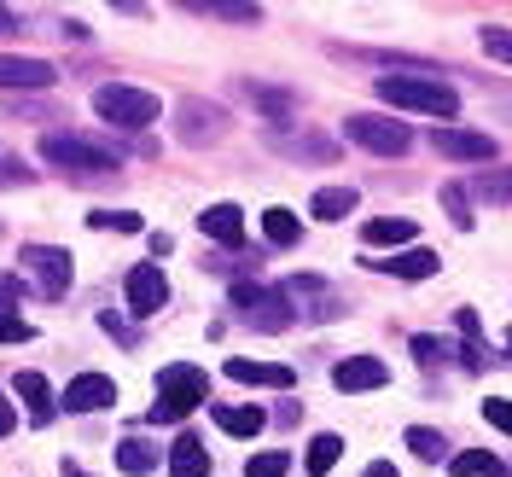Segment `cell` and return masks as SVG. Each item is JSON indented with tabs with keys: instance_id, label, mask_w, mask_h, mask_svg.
<instances>
[{
	"instance_id": "obj_1",
	"label": "cell",
	"mask_w": 512,
	"mask_h": 477,
	"mask_svg": "<svg viewBox=\"0 0 512 477\" xmlns=\"http://www.w3.org/2000/svg\"><path fill=\"white\" fill-rule=\"evenodd\" d=\"M373 94L384 105H396V111H425V117H454L460 111V94L443 76H379Z\"/></svg>"
},
{
	"instance_id": "obj_2",
	"label": "cell",
	"mask_w": 512,
	"mask_h": 477,
	"mask_svg": "<svg viewBox=\"0 0 512 477\" xmlns=\"http://www.w3.org/2000/svg\"><path fill=\"white\" fill-rule=\"evenodd\" d=\"M198 402H210V379L198 367H187V361H175V367L158 373V402L146 408V419L152 425H181Z\"/></svg>"
},
{
	"instance_id": "obj_3",
	"label": "cell",
	"mask_w": 512,
	"mask_h": 477,
	"mask_svg": "<svg viewBox=\"0 0 512 477\" xmlns=\"http://www.w3.org/2000/svg\"><path fill=\"white\" fill-rule=\"evenodd\" d=\"M41 158L59 163L64 175H111L117 169V152L88 140V134H47L41 140Z\"/></svg>"
},
{
	"instance_id": "obj_4",
	"label": "cell",
	"mask_w": 512,
	"mask_h": 477,
	"mask_svg": "<svg viewBox=\"0 0 512 477\" xmlns=\"http://www.w3.org/2000/svg\"><path fill=\"white\" fill-rule=\"evenodd\" d=\"M227 297H233L239 320H245V326H256V332H286V326H291V297H286V291H268V286L239 280Z\"/></svg>"
},
{
	"instance_id": "obj_5",
	"label": "cell",
	"mask_w": 512,
	"mask_h": 477,
	"mask_svg": "<svg viewBox=\"0 0 512 477\" xmlns=\"http://www.w3.org/2000/svg\"><path fill=\"white\" fill-rule=\"evenodd\" d=\"M344 134H350L355 146L379 152V158H402V152L414 146L408 123H390V117H379V111H350V117H344Z\"/></svg>"
},
{
	"instance_id": "obj_6",
	"label": "cell",
	"mask_w": 512,
	"mask_h": 477,
	"mask_svg": "<svg viewBox=\"0 0 512 477\" xmlns=\"http://www.w3.org/2000/svg\"><path fill=\"white\" fill-rule=\"evenodd\" d=\"M94 111L105 117V123H117V128H146V123H158V94L111 82V88H99L94 94Z\"/></svg>"
},
{
	"instance_id": "obj_7",
	"label": "cell",
	"mask_w": 512,
	"mask_h": 477,
	"mask_svg": "<svg viewBox=\"0 0 512 477\" xmlns=\"http://www.w3.org/2000/svg\"><path fill=\"white\" fill-rule=\"evenodd\" d=\"M24 274H35L41 297H64L70 280H76V262H70V251H59V245H24Z\"/></svg>"
},
{
	"instance_id": "obj_8",
	"label": "cell",
	"mask_w": 512,
	"mask_h": 477,
	"mask_svg": "<svg viewBox=\"0 0 512 477\" xmlns=\"http://www.w3.org/2000/svg\"><path fill=\"white\" fill-rule=\"evenodd\" d=\"M123 291H128V309H134V315H158L163 303H169V280H163L158 262H134Z\"/></svg>"
},
{
	"instance_id": "obj_9",
	"label": "cell",
	"mask_w": 512,
	"mask_h": 477,
	"mask_svg": "<svg viewBox=\"0 0 512 477\" xmlns=\"http://www.w3.org/2000/svg\"><path fill=\"white\" fill-rule=\"evenodd\" d=\"M431 146L443 152V158H454V163H489L495 158V140L489 134H478V128H437L431 134Z\"/></svg>"
},
{
	"instance_id": "obj_10",
	"label": "cell",
	"mask_w": 512,
	"mask_h": 477,
	"mask_svg": "<svg viewBox=\"0 0 512 477\" xmlns=\"http://www.w3.org/2000/svg\"><path fill=\"white\" fill-rule=\"evenodd\" d=\"M187 146H210V140H222L227 134V117L222 105H204V99H181V128H175Z\"/></svg>"
},
{
	"instance_id": "obj_11",
	"label": "cell",
	"mask_w": 512,
	"mask_h": 477,
	"mask_svg": "<svg viewBox=\"0 0 512 477\" xmlns=\"http://www.w3.org/2000/svg\"><path fill=\"white\" fill-rule=\"evenodd\" d=\"M59 402L70 408V414H99V408H111V402H117V384L105 379V373H82V379L64 384Z\"/></svg>"
},
{
	"instance_id": "obj_12",
	"label": "cell",
	"mask_w": 512,
	"mask_h": 477,
	"mask_svg": "<svg viewBox=\"0 0 512 477\" xmlns=\"http://www.w3.org/2000/svg\"><path fill=\"white\" fill-rule=\"evenodd\" d=\"M332 384L338 390H379V384H390V367H384L379 355H350V361H338L332 367Z\"/></svg>"
},
{
	"instance_id": "obj_13",
	"label": "cell",
	"mask_w": 512,
	"mask_h": 477,
	"mask_svg": "<svg viewBox=\"0 0 512 477\" xmlns=\"http://www.w3.org/2000/svg\"><path fill=\"white\" fill-rule=\"evenodd\" d=\"M227 379L233 384H262V390H291L297 373L280 367V361H245V355H233V361H227Z\"/></svg>"
},
{
	"instance_id": "obj_14",
	"label": "cell",
	"mask_w": 512,
	"mask_h": 477,
	"mask_svg": "<svg viewBox=\"0 0 512 477\" xmlns=\"http://www.w3.org/2000/svg\"><path fill=\"white\" fill-rule=\"evenodd\" d=\"M367 268H379V274H396V280H431V274L443 268V256L425 251V245H408V251L384 256V262H367Z\"/></svg>"
},
{
	"instance_id": "obj_15",
	"label": "cell",
	"mask_w": 512,
	"mask_h": 477,
	"mask_svg": "<svg viewBox=\"0 0 512 477\" xmlns=\"http://www.w3.org/2000/svg\"><path fill=\"white\" fill-rule=\"evenodd\" d=\"M59 82V70L47 59H12V53H0V88H53Z\"/></svg>"
},
{
	"instance_id": "obj_16",
	"label": "cell",
	"mask_w": 512,
	"mask_h": 477,
	"mask_svg": "<svg viewBox=\"0 0 512 477\" xmlns=\"http://www.w3.org/2000/svg\"><path fill=\"white\" fill-rule=\"evenodd\" d=\"M239 94L251 99L256 111L268 117V123H291L297 117V94L291 88H268V82H239Z\"/></svg>"
},
{
	"instance_id": "obj_17",
	"label": "cell",
	"mask_w": 512,
	"mask_h": 477,
	"mask_svg": "<svg viewBox=\"0 0 512 477\" xmlns=\"http://www.w3.org/2000/svg\"><path fill=\"white\" fill-rule=\"evenodd\" d=\"M198 227H204V239H216V245H239V239H245V210H239V204H210V210L198 216Z\"/></svg>"
},
{
	"instance_id": "obj_18",
	"label": "cell",
	"mask_w": 512,
	"mask_h": 477,
	"mask_svg": "<svg viewBox=\"0 0 512 477\" xmlns=\"http://www.w3.org/2000/svg\"><path fill=\"white\" fill-rule=\"evenodd\" d=\"M169 477H210V448L198 443L192 431H181L175 448H169Z\"/></svg>"
},
{
	"instance_id": "obj_19",
	"label": "cell",
	"mask_w": 512,
	"mask_h": 477,
	"mask_svg": "<svg viewBox=\"0 0 512 477\" xmlns=\"http://www.w3.org/2000/svg\"><path fill=\"white\" fill-rule=\"evenodd\" d=\"M355 204H361L355 187H320L315 198H309V216H315V222H344V216H355Z\"/></svg>"
},
{
	"instance_id": "obj_20",
	"label": "cell",
	"mask_w": 512,
	"mask_h": 477,
	"mask_svg": "<svg viewBox=\"0 0 512 477\" xmlns=\"http://www.w3.org/2000/svg\"><path fill=\"white\" fill-rule=\"evenodd\" d=\"M12 390H18V402L30 408L35 425H47V419H53V384L41 379V373H18V379H12Z\"/></svg>"
},
{
	"instance_id": "obj_21",
	"label": "cell",
	"mask_w": 512,
	"mask_h": 477,
	"mask_svg": "<svg viewBox=\"0 0 512 477\" xmlns=\"http://www.w3.org/2000/svg\"><path fill=\"white\" fill-rule=\"evenodd\" d=\"M111 454H117V472H128V477H146V472H158L163 466V454L152 443H140V437H123Z\"/></svg>"
},
{
	"instance_id": "obj_22",
	"label": "cell",
	"mask_w": 512,
	"mask_h": 477,
	"mask_svg": "<svg viewBox=\"0 0 512 477\" xmlns=\"http://www.w3.org/2000/svg\"><path fill=\"white\" fill-rule=\"evenodd\" d=\"M361 239L367 245H414V222L408 216H373V222L361 227Z\"/></svg>"
},
{
	"instance_id": "obj_23",
	"label": "cell",
	"mask_w": 512,
	"mask_h": 477,
	"mask_svg": "<svg viewBox=\"0 0 512 477\" xmlns=\"http://www.w3.org/2000/svg\"><path fill=\"white\" fill-rule=\"evenodd\" d=\"M262 233H268V245H297L303 239V222H297V210L274 204V210H262Z\"/></svg>"
},
{
	"instance_id": "obj_24",
	"label": "cell",
	"mask_w": 512,
	"mask_h": 477,
	"mask_svg": "<svg viewBox=\"0 0 512 477\" xmlns=\"http://www.w3.org/2000/svg\"><path fill=\"white\" fill-rule=\"evenodd\" d=\"M338 454H344V437H338V431H320L315 443H309V454H303L309 477H326L332 466H338Z\"/></svg>"
},
{
	"instance_id": "obj_25",
	"label": "cell",
	"mask_w": 512,
	"mask_h": 477,
	"mask_svg": "<svg viewBox=\"0 0 512 477\" xmlns=\"http://www.w3.org/2000/svg\"><path fill=\"white\" fill-rule=\"evenodd\" d=\"M216 425H222L227 437H256L268 425V414L262 408H216Z\"/></svg>"
},
{
	"instance_id": "obj_26",
	"label": "cell",
	"mask_w": 512,
	"mask_h": 477,
	"mask_svg": "<svg viewBox=\"0 0 512 477\" xmlns=\"http://www.w3.org/2000/svg\"><path fill=\"white\" fill-rule=\"evenodd\" d=\"M448 472L454 477H501V460H495L489 448H466V454L448 460Z\"/></svg>"
},
{
	"instance_id": "obj_27",
	"label": "cell",
	"mask_w": 512,
	"mask_h": 477,
	"mask_svg": "<svg viewBox=\"0 0 512 477\" xmlns=\"http://www.w3.org/2000/svg\"><path fill=\"white\" fill-rule=\"evenodd\" d=\"M216 24H262V6H239V0H210V6H192Z\"/></svg>"
},
{
	"instance_id": "obj_28",
	"label": "cell",
	"mask_w": 512,
	"mask_h": 477,
	"mask_svg": "<svg viewBox=\"0 0 512 477\" xmlns=\"http://www.w3.org/2000/svg\"><path fill=\"white\" fill-rule=\"evenodd\" d=\"M402 443L414 448L419 460H431V466H437V460H443V454H448L443 431H431V425H408V437H402Z\"/></svg>"
},
{
	"instance_id": "obj_29",
	"label": "cell",
	"mask_w": 512,
	"mask_h": 477,
	"mask_svg": "<svg viewBox=\"0 0 512 477\" xmlns=\"http://www.w3.org/2000/svg\"><path fill=\"white\" fill-rule=\"evenodd\" d=\"M472 192L489 198V204H512V169H483L478 181H472Z\"/></svg>"
},
{
	"instance_id": "obj_30",
	"label": "cell",
	"mask_w": 512,
	"mask_h": 477,
	"mask_svg": "<svg viewBox=\"0 0 512 477\" xmlns=\"http://www.w3.org/2000/svg\"><path fill=\"white\" fill-rule=\"evenodd\" d=\"M291 472V454H280V448H268V454H251L245 460V477H286Z\"/></svg>"
},
{
	"instance_id": "obj_31",
	"label": "cell",
	"mask_w": 512,
	"mask_h": 477,
	"mask_svg": "<svg viewBox=\"0 0 512 477\" xmlns=\"http://www.w3.org/2000/svg\"><path fill=\"white\" fill-rule=\"evenodd\" d=\"M274 152H286V158H332V140L303 134V140H274Z\"/></svg>"
},
{
	"instance_id": "obj_32",
	"label": "cell",
	"mask_w": 512,
	"mask_h": 477,
	"mask_svg": "<svg viewBox=\"0 0 512 477\" xmlns=\"http://www.w3.org/2000/svg\"><path fill=\"white\" fill-rule=\"evenodd\" d=\"M88 227H99V233H111V227H117V233H140V216H134V210H94Z\"/></svg>"
},
{
	"instance_id": "obj_33",
	"label": "cell",
	"mask_w": 512,
	"mask_h": 477,
	"mask_svg": "<svg viewBox=\"0 0 512 477\" xmlns=\"http://www.w3.org/2000/svg\"><path fill=\"white\" fill-rule=\"evenodd\" d=\"M443 210H448V222H454V227H472V204H466V187H454V181H448V187H443Z\"/></svg>"
},
{
	"instance_id": "obj_34",
	"label": "cell",
	"mask_w": 512,
	"mask_h": 477,
	"mask_svg": "<svg viewBox=\"0 0 512 477\" xmlns=\"http://www.w3.org/2000/svg\"><path fill=\"white\" fill-rule=\"evenodd\" d=\"M483 53H489V59H501V64H512V30L489 24V30H483Z\"/></svg>"
},
{
	"instance_id": "obj_35",
	"label": "cell",
	"mask_w": 512,
	"mask_h": 477,
	"mask_svg": "<svg viewBox=\"0 0 512 477\" xmlns=\"http://www.w3.org/2000/svg\"><path fill=\"white\" fill-rule=\"evenodd\" d=\"M483 419H489L501 437H512V402L507 396H489V402H483Z\"/></svg>"
},
{
	"instance_id": "obj_36",
	"label": "cell",
	"mask_w": 512,
	"mask_h": 477,
	"mask_svg": "<svg viewBox=\"0 0 512 477\" xmlns=\"http://www.w3.org/2000/svg\"><path fill=\"white\" fill-rule=\"evenodd\" d=\"M30 338H35V326H30V320L0 315V344H30Z\"/></svg>"
},
{
	"instance_id": "obj_37",
	"label": "cell",
	"mask_w": 512,
	"mask_h": 477,
	"mask_svg": "<svg viewBox=\"0 0 512 477\" xmlns=\"http://www.w3.org/2000/svg\"><path fill=\"white\" fill-rule=\"evenodd\" d=\"M414 355H419V367H437V361H443V344H437L431 332H419V338H414Z\"/></svg>"
},
{
	"instance_id": "obj_38",
	"label": "cell",
	"mask_w": 512,
	"mask_h": 477,
	"mask_svg": "<svg viewBox=\"0 0 512 477\" xmlns=\"http://www.w3.org/2000/svg\"><path fill=\"white\" fill-rule=\"evenodd\" d=\"M12 431H18V408L0 396V437H12Z\"/></svg>"
},
{
	"instance_id": "obj_39",
	"label": "cell",
	"mask_w": 512,
	"mask_h": 477,
	"mask_svg": "<svg viewBox=\"0 0 512 477\" xmlns=\"http://www.w3.org/2000/svg\"><path fill=\"white\" fill-rule=\"evenodd\" d=\"M18 30H24V18H18L12 6H0V35H18Z\"/></svg>"
},
{
	"instance_id": "obj_40",
	"label": "cell",
	"mask_w": 512,
	"mask_h": 477,
	"mask_svg": "<svg viewBox=\"0 0 512 477\" xmlns=\"http://www.w3.org/2000/svg\"><path fill=\"white\" fill-rule=\"evenodd\" d=\"M6 303H18V274H6V280H0V309H6Z\"/></svg>"
},
{
	"instance_id": "obj_41",
	"label": "cell",
	"mask_w": 512,
	"mask_h": 477,
	"mask_svg": "<svg viewBox=\"0 0 512 477\" xmlns=\"http://www.w3.org/2000/svg\"><path fill=\"white\" fill-rule=\"evenodd\" d=\"M361 477H402V472H396V466H384V460H373V466H367Z\"/></svg>"
},
{
	"instance_id": "obj_42",
	"label": "cell",
	"mask_w": 512,
	"mask_h": 477,
	"mask_svg": "<svg viewBox=\"0 0 512 477\" xmlns=\"http://www.w3.org/2000/svg\"><path fill=\"white\" fill-rule=\"evenodd\" d=\"M64 477H88V472H76V466H64Z\"/></svg>"
},
{
	"instance_id": "obj_43",
	"label": "cell",
	"mask_w": 512,
	"mask_h": 477,
	"mask_svg": "<svg viewBox=\"0 0 512 477\" xmlns=\"http://www.w3.org/2000/svg\"><path fill=\"white\" fill-rule=\"evenodd\" d=\"M507 350H512V332H507Z\"/></svg>"
}]
</instances>
